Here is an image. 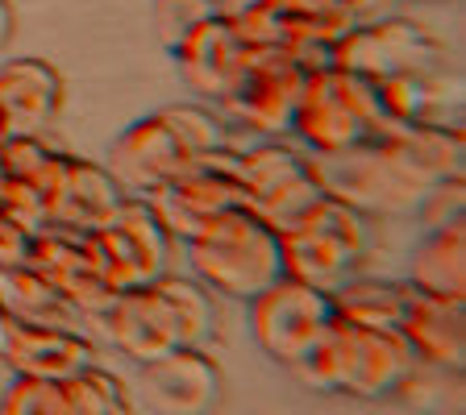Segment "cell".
<instances>
[{
	"label": "cell",
	"mask_w": 466,
	"mask_h": 415,
	"mask_svg": "<svg viewBox=\"0 0 466 415\" xmlns=\"http://www.w3.org/2000/svg\"><path fill=\"white\" fill-rule=\"evenodd\" d=\"M296 378L320 395H346L362 403L404 395L420 374L417 353L408 349L404 332L391 329H362L350 320H333L329 332L312 345V353L300 361Z\"/></svg>",
	"instance_id": "6da1fadb"
},
{
	"label": "cell",
	"mask_w": 466,
	"mask_h": 415,
	"mask_svg": "<svg viewBox=\"0 0 466 415\" xmlns=\"http://www.w3.org/2000/svg\"><path fill=\"white\" fill-rule=\"evenodd\" d=\"M184 245L192 279L225 300L250 303L254 295L283 279L279 232L254 208H229Z\"/></svg>",
	"instance_id": "7a4b0ae2"
},
{
	"label": "cell",
	"mask_w": 466,
	"mask_h": 415,
	"mask_svg": "<svg viewBox=\"0 0 466 415\" xmlns=\"http://www.w3.org/2000/svg\"><path fill=\"white\" fill-rule=\"evenodd\" d=\"M383 129H388V113L379 96V79L341 67H320L300 92L288 142L309 150V158H325L354 150Z\"/></svg>",
	"instance_id": "3957f363"
},
{
	"label": "cell",
	"mask_w": 466,
	"mask_h": 415,
	"mask_svg": "<svg viewBox=\"0 0 466 415\" xmlns=\"http://www.w3.org/2000/svg\"><path fill=\"white\" fill-rule=\"evenodd\" d=\"M370 245H375V221L325 195L296 229L279 232L283 279L309 282L333 295L341 282L362 274Z\"/></svg>",
	"instance_id": "277c9868"
},
{
	"label": "cell",
	"mask_w": 466,
	"mask_h": 415,
	"mask_svg": "<svg viewBox=\"0 0 466 415\" xmlns=\"http://www.w3.org/2000/svg\"><path fill=\"white\" fill-rule=\"evenodd\" d=\"M312 71L300 58L283 46L254 50L250 63L242 67V75L233 79V87L221 96V116L238 121L250 133H258L262 142H288L291 137V116L300 104V92L309 84Z\"/></svg>",
	"instance_id": "5b68a950"
},
{
	"label": "cell",
	"mask_w": 466,
	"mask_h": 415,
	"mask_svg": "<svg viewBox=\"0 0 466 415\" xmlns=\"http://www.w3.org/2000/svg\"><path fill=\"white\" fill-rule=\"evenodd\" d=\"M250 311V332L258 341V349L267 358H275L279 366H300L304 358L312 353L329 324L338 320V308H333L329 291H317L309 282L296 279H279L271 287L254 295L246 303Z\"/></svg>",
	"instance_id": "8992f818"
},
{
	"label": "cell",
	"mask_w": 466,
	"mask_h": 415,
	"mask_svg": "<svg viewBox=\"0 0 466 415\" xmlns=\"http://www.w3.org/2000/svg\"><path fill=\"white\" fill-rule=\"evenodd\" d=\"M87 324L96 329L100 341L121 349L137 366L158 361L187 345L179 311H175L171 295L163 291L158 279L142 282V287H129V291H113L108 300H100L96 308L87 311Z\"/></svg>",
	"instance_id": "52a82bcc"
},
{
	"label": "cell",
	"mask_w": 466,
	"mask_h": 415,
	"mask_svg": "<svg viewBox=\"0 0 466 415\" xmlns=\"http://www.w3.org/2000/svg\"><path fill=\"white\" fill-rule=\"evenodd\" d=\"M238 154L242 150H233V145L196 154L179 179L158 187L155 195H146L175 242H192L204 224L217 221L229 208H250V195L238 179Z\"/></svg>",
	"instance_id": "ba28073f"
},
{
	"label": "cell",
	"mask_w": 466,
	"mask_h": 415,
	"mask_svg": "<svg viewBox=\"0 0 466 415\" xmlns=\"http://www.w3.org/2000/svg\"><path fill=\"white\" fill-rule=\"evenodd\" d=\"M333 67L354 71L367 79H396V75H441L446 71V46L429 34V25L404 17L379 21V25L350 29L333 46Z\"/></svg>",
	"instance_id": "9c48e42d"
},
{
	"label": "cell",
	"mask_w": 466,
	"mask_h": 415,
	"mask_svg": "<svg viewBox=\"0 0 466 415\" xmlns=\"http://www.w3.org/2000/svg\"><path fill=\"white\" fill-rule=\"evenodd\" d=\"M312 171L329 200H341L346 208L370 216V221L375 216H412L417 200L425 195L383 158L375 137L354 150H341V154L312 158Z\"/></svg>",
	"instance_id": "30bf717a"
},
{
	"label": "cell",
	"mask_w": 466,
	"mask_h": 415,
	"mask_svg": "<svg viewBox=\"0 0 466 415\" xmlns=\"http://www.w3.org/2000/svg\"><path fill=\"white\" fill-rule=\"evenodd\" d=\"M192 158L196 154L187 150V142L175 133V125L158 108V113L137 116L134 125L121 129L108 142V154L100 166L121 183L126 195H155L158 187L179 179Z\"/></svg>",
	"instance_id": "8fae6325"
},
{
	"label": "cell",
	"mask_w": 466,
	"mask_h": 415,
	"mask_svg": "<svg viewBox=\"0 0 466 415\" xmlns=\"http://www.w3.org/2000/svg\"><path fill=\"white\" fill-rule=\"evenodd\" d=\"M142 399L155 415H213L225 403V374L208 349H175L142 366Z\"/></svg>",
	"instance_id": "7c38bea8"
},
{
	"label": "cell",
	"mask_w": 466,
	"mask_h": 415,
	"mask_svg": "<svg viewBox=\"0 0 466 415\" xmlns=\"http://www.w3.org/2000/svg\"><path fill=\"white\" fill-rule=\"evenodd\" d=\"M0 353L25 378H46V382H67L87 366H96V341L84 329L29 324L13 316L5 303H0Z\"/></svg>",
	"instance_id": "4fadbf2b"
},
{
	"label": "cell",
	"mask_w": 466,
	"mask_h": 415,
	"mask_svg": "<svg viewBox=\"0 0 466 415\" xmlns=\"http://www.w3.org/2000/svg\"><path fill=\"white\" fill-rule=\"evenodd\" d=\"M375 145L420 192L441 183V179H462L466 174V133L458 125H446V121L391 125L375 133Z\"/></svg>",
	"instance_id": "5bb4252c"
},
{
	"label": "cell",
	"mask_w": 466,
	"mask_h": 415,
	"mask_svg": "<svg viewBox=\"0 0 466 415\" xmlns=\"http://www.w3.org/2000/svg\"><path fill=\"white\" fill-rule=\"evenodd\" d=\"M250 54L254 46H246L225 17L200 21L171 46V58L179 67V79L187 84V92H196V100H213V104H221L233 79L242 75V67L250 63Z\"/></svg>",
	"instance_id": "9a60e30c"
},
{
	"label": "cell",
	"mask_w": 466,
	"mask_h": 415,
	"mask_svg": "<svg viewBox=\"0 0 466 415\" xmlns=\"http://www.w3.org/2000/svg\"><path fill=\"white\" fill-rule=\"evenodd\" d=\"M121 200H126V192H121V183L105 166L76 154H63L55 179L46 187V224L76 229V232L105 229V224H113Z\"/></svg>",
	"instance_id": "2e32d148"
},
{
	"label": "cell",
	"mask_w": 466,
	"mask_h": 415,
	"mask_svg": "<svg viewBox=\"0 0 466 415\" xmlns=\"http://www.w3.org/2000/svg\"><path fill=\"white\" fill-rule=\"evenodd\" d=\"M408 349L417 353L420 370L433 374H462L466 366V300H441V295H420L412 291V303L404 311Z\"/></svg>",
	"instance_id": "e0dca14e"
},
{
	"label": "cell",
	"mask_w": 466,
	"mask_h": 415,
	"mask_svg": "<svg viewBox=\"0 0 466 415\" xmlns=\"http://www.w3.org/2000/svg\"><path fill=\"white\" fill-rule=\"evenodd\" d=\"M63 75L46 58H9L0 63V113L9 133H46L63 113Z\"/></svg>",
	"instance_id": "ac0fdd59"
},
{
	"label": "cell",
	"mask_w": 466,
	"mask_h": 415,
	"mask_svg": "<svg viewBox=\"0 0 466 415\" xmlns=\"http://www.w3.org/2000/svg\"><path fill=\"white\" fill-rule=\"evenodd\" d=\"M29 271H38L46 282H55L79 311L96 308L100 300H108L113 291L100 282L96 266H92V253H87V242L84 232L76 229H58V224H46L29 237V258H25Z\"/></svg>",
	"instance_id": "d6986e66"
},
{
	"label": "cell",
	"mask_w": 466,
	"mask_h": 415,
	"mask_svg": "<svg viewBox=\"0 0 466 415\" xmlns=\"http://www.w3.org/2000/svg\"><path fill=\"white\" fill-rule=\"evenodd\" d=\"M404 279L420 295L466 300V221L437 232H420Z\"/></svg>",
	"instance_id": "ffe728a7"
},
{
	"label": "cell",
	"mask_w": 466,
	"mask_h": 415,
	"mask_svg": "<svg viewBox=\"0 0 466 415\" xmlns=\"http://www.w3.org/2000/svg\"><path fill=\"white\" fill-rule=\"evenodd\" d=\"M412 303L408 279H379V274H354L333 291V308L341 320L362 324V329H391L400 332L404 311Z\"/></svg>",
	"instance_id": "44dd1931"
},
{
	"label": "cell",
	"mask_w": 466,
	"mask_h": 415,
	"mask_svg": "<svg viewBox=\"0 0 466 415\" xmlns=\"http://www.w3.org/2000/svg\"><path fill=\"white\" fill-rule=\"evenodd\" d=\"M0 303L17 320H29V324L79 329V320H84V311H79L55 282H46L38 271H29V266L0 271Z\"/></svg>",
	"instance_id": "7402d4cb"
},
{
	"label": "cell",
	"mask_w": 466,
	"mask_h": 415,
	"mask_svg": "<svg viewBox=\"0 0 466 415\" xmlns=\"http://www.w3.org/2000/svg\"><path fill=\"white\" fill-rule=\"evenodd\" d=\"M309 171H312V158L291 142H271V137H267V142H258L254 150L238 154V179H242L246 195H250V208H258L262 200L279 195L283 187H291Z\"/></svg>",
	"instance_id": "603a6c76"
},
{
	"label": "cell",
	"mask_w": 466,
	"mask_h": 415,
	"mask_svg": "<svg viewBox=\"0 0 466 415\" xmlns=\"http://www.w3.org/2000/svg\"><path fill=\"white\" fill-rule=\"evenodd\" d=\"M113 224L126 232L129 242H134V250L142 253L150 282L163 279V274H171V266H175V237H171V229L163 224V216L155 212V203L146 200V195H126V200H121V208H116V216H113Z\"/></svg>",
	"instance_id": "cb8c5ba5"
},
{
	"label": "cell",
	"mask_w": 466,
	"mask_h": 415,
	"mask_svg": "<svg viewBox=\"0 0 466 415\" xmlns=\"http://www.w3.org/2000/svg\"><path fill=\"white\" fill-rule=\"evenodd\" d=\"M58 390H63V415H134L126 382L100 366H87L84 374L58 382Z\"/></svg>",
	"instance_id": "d4e9b609"
},
{
	"label": "cell",
	"mask_w": 466,
	"mask_h": 415,
	"mask_svg": "<svg viewBox=\"0 0 466 415\" xmlns=\"http://www.w3.org/2000/svg\"><path fill=\"white\" fill-rule=\"evenodd\" d=\"M163 291L171 295L175 311H179V324H184V341L192 349H208L217 337V300L213 291L196 282L192 274H163Z\"/></svg>",
	"instance_id": "484cf974"
},
{
	"label": "cell",
	"mask_w": 466,
	"mask_h": 415,
	"mask_svg": "<svg viewBox=\"0 0 466 415\" xmlns=\"http://www.w3.org/2000/svg\"><path fill=\"white\" fill-rule=\"evenodd\" d=\"M58 163H63V150L42 142V133H9V142L0 145V171L42 187V195H46Z\"/></svg>",
	"instance_id": "4316f807"
},
{
	"label": "cell",
	"mask_w": 466,
	"mask_h": 415,
	"mask_svg": "<svg viewBox=\"0 0 466 415\" xmlns=\"http://www.w3.org/2000/svg\"><path fill=\"white\" fill-rule=\"evenodd\" d=\"M163 116L175 125V133L187 142L192 154H208V150H225L229 145V121L217 108L204 104H167Z\"/></svg>",
	"instance_id": "83f0119b"
},
{
	"label": "cell",
	"mask_w": 466,
	"mask_h": 415,
	"mask_svg": "<svg viewBox=\"0 0 466 415\" xmlns=\"http://www.w3.org/2000/svg\"><path fill=\"white\" fill-rule=\"evenodd\" d=\"M412 221L420 224V232L462 224L466 221V179H441V183L425 187V195L412 208Z\"/></svg>",
	"instance_id": "f1b7e54d"
},
{
	"label": "cell",
	"mask_w": 466,
	"mask_h": 415,
	"mask_svg": "<svg viewBox=\"0 0 466 415\" xmlns=\"http://www.w3.org/2000/svg\"><path fill=\"white\" fill-rule=\"evenodd\" d=\"M208 17H217L213 0H155V34L167 50Z\"/></svg>",
	"instance_id": "f546056e"
},
{
	"label": "cell",
	"mask_w": 466,
	"mask_h": 415,
	"mask_svg": "<svg viewBox=\"0 0 466 415\" xmlns=\"http://www.w3.org/2000/svg\"><path fill=\"white\" fill-rule=\"evenodd\" d=\"M0 415H63V390L46 378H21L17 387L0 399Z\"/></svg>",
	"instance_id": "4dcf8cb0"
},
{
	"label": "cell",
	"mask_w": 466,
	"mask_h": 415,
	"mask_svg": "<svg viewBox=\"0 0 466 415\" xmlns=\"http://www.w3.org/2000/svg\"><path fill=\"white\" fill-rule=\"evenodd\" d=\"M412 0H341V9L350 13L354 29L362 25H379V21H391V17H404Z\"/></svg>",
	"instance_id": "1f68e13d"
},
{
	"label": "cell",
	"mask_w": 466,
	"mask_h": 415,
	"mask_svg": "<svg viewBox=\"0 0 466 415\" xmlns=\"http://www.w3.org/2000/svg\"><path fill=\"white\" fill-rule=\"evenodd\" d=\"M29 237H34V232H25L21 224H13V221H5V216H0V271L25 266V258H29Z\"/></svg>",
	"instance_id": "d6a6232c"
},
{
	"label": "cell",
	"mask_w": 466,
	"mask_h": 415,
	"mask_svg": "<svg viewBox=\"0 0 466 415\" xmlns=\"http://www.w3.org/2000/svg\"><path fill=\"white\" fill-rule=\"evenodd\" d=\"M21 378H25V374H21V370H17V366H13V361H9V358H5V353H0V399L9 395V390H13V387H17Z\"/></svg>",
	"instance_id": "836d02e7"
},
{
	"label": "cell",
	"mask_w": 466,
	"mask_h": 415,
	"mask_svg": "<svg viewBox=\"0 0 466 415\" xmlns=\"http://www.w3.org/2000/svg\"><path fill=\"white\" fill-rule=\"evenodd\" d=\"M13 25H17V21H13V5L9 0H0V46L13 38Z\"/></svg>",
	"instance_id": "e575fe53"
},
{
	"label": "cell",
	"mask_w": 466,
	"mask_h": 415,
	"mask_svg": "<svg viewBox=\"0 0 466 415\" xmlns=\"http://www.w3.org/2000/svg\"><path fill=\"white\" fill-rule=\"evenodd\" d=\"M271 9L279 13H296V9H312V5H325V0H267Z\"/></svg>",
	"instance_id": "d590c367"
},
{
	"label": "cell",
	"mask_w": 466,
	"mask_h": 415,
	"mask_svg": "<svg viewBox=\"0 0 466 415\" xmlns=\"http://www.w3.org/2000/svg\"><path fill=\"white\" fill-rule=\"evenodd\" d=\"M9 142V125H5V113H0V145Z\"/></svg>",
	"instance_id": "8d00e7d4"
},
{
	"label": "cell",
	"mask_w": 466,
	"mask_h": 415,
	"mask_svg": "<svg viewBox=\"0 0 466 415\" xmlns=\"http://www.w3.org/2000/svg\"><path fill=\"white\" fill-rule=\"evenodd\" d=\"M412 5H417V0H412ZM420 5H446V0H420Z\"/></svg>",
	"instance_id": "74e56055"
},
{
	"label": "cell",
	"mask_w": 466,
	"mask_h": 415,
	"mask_svg": "<svg viewBox=\"0 0 466 415\" xmlns=\"http://www.w3.org/2000/svg\"><path fill=\"white\" fill-rule=\"evenodd\" d=\"M429 415H450V411H429Z\"/></svg>",
	"instance_id": "f35d334b"
}]
</instances>
